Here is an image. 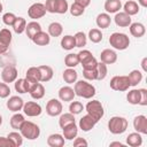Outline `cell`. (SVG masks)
<instances>
[{"label": "cell", "instance_id": "cell-31", "mask_svg": "<svg viewBox=\"0 0 147 147\" xmlns=\"http://www.w3.org/2000/svg\"><path fill=\"white\" fill-rule=\"evenodd\" d=\"M25 78L30 82H33V83H38L40 82V71H39V68L38 67H31L26 70L25 72Z\"/></svg>", "mask_w": 147, "mask_h": 147}, {"label": "cell", "instance_id": "cell-48", "mask_svg": "<svg viewBox=\"0 0 147 147\" xmlns=\"http://www.w3.org/2000/svg\"><path fill=\"white\" fill-rule=\"evenodd\" d=\"M16 17H17V16H16L14 13H6V14H3V16H2V22H3L6 25H8V26H13V24H14Z\"/></svg>", "mask_w": 147, "mask_h": 147}, {"label": "cell", "instance_id": "cell-51", "mask_svg": "<svg viewBox=\"0 0 147 147\" xmlns=\"http://www.w3.org/2000/svg\"><path fill=\"white\" fill-rule=\"evenodd\" d=\"M82 65H83V69H85V70H92V69H96L98 61H96V59L93 56V57H92V59H90L87 62L83 63Z\"/></svg>", "mask_w": 147, "mask_h": 147}, {"label": "cell", "instance_id": "cell-19", "mask_svg": "<svg viewBox=\"0 0 147 147\" xmlns=\"http://www.w3.org/2000/svg\"><path fill=\"white\" fill-rule=\"evenodd\" d=\"M62 131H63V134L62 136L64 137V139H67V140H74L77 137V134H78V126H77L76 122L75 123H70V124L65 125L62 129Z\"/></svg>", "mask_w": 147, "mask_h": 147}, {"label": "cell", "instance_id": "cell-42", "mask_svg": "<svg viewBox=\"0 0 147 147\" xmlns=\"http://www.w3.org/2000/svg\"><path fill=\"white\" fill-rule=\"evenodd\" d=\"M74 38H75L76 47L82 48V47L86 46V42H87V37H86V34H85L83 31H78V32H76V34L74 36Z\"/></svg>", "mask_w": 147, "mask_h": 147}, {"label": "cell", "instance_id": "cell-27", "mask_svg": "<svg viewBox=\"0 0 147 147\" xmlns=\"http://www.w3.org/2000/svg\"><path fill=\"white\" fill-rule=\"evenodd\" d=\"M95 23H96L98 28H100V29H107V28H109V25L111 23L110 15L108 13H101V14H99L96 16Z\"/></svg>", "mask_w": 147, "mask_h": 147}, {"label": "cell", "instance_id": "cell-55", "mask_svg": "<svg viewBox=\"0 0 147 147\" xmlns=\"http://www.w3.org/2000/svg\"><path fill=\"white\" fill-rule=\"evenodd\" d=\"M54 5H55V0H46V2L44 3L46 11H47V13L55 14V13H54Z\"/></svg>", "mask_w": 147, "mask_h": 147}, {"label": "cell", "instance_id": "cell-60", "mask_svg": "<svg viewBox=\"0 0 147 147\" xmlns=\"http://www.w3.org/2000/svg\"><path fill=\"white\" fill-rule=\"evenodd\" d=\"M1 11H2V3L0 2V13H1Z\"/></svg>", "mask_w": 147, "mask_h": 147}, {"label": "cell", "instance_id": "cell-46", "mask_svg": "<svg viewBox=\"0 0 147 147\" xmlns=\"http://www.w3.org/2000/svg\"><path fill=\"white\" fill-rule=\"evenodd\" d=\"M84 110V106L79 101H71L69 105V111L74 115H78Z\"/></svg>", "mask_w": 147, "mask_h": 147}, {"label": "cell", "instance_id": "cell-32", "mask_svg": "<svg viewBox=\"0 0 147 147\" xmlns=\"http://www.w3.org/2000/svg\"><path fill=\"white\" fill-rule=\"evenodd\" d=\"M63 32V26L59 22H53L48 25V34L51 37H60Z\"/></svg>", "mask_w": 147, "mask_h": 147}, {"label": "cell", "instance_id": "cell-53", "mask_svg": "<svg viewBox=\"0 0 147 147\" xmlns=\"http://www.w3.org/2000/svg\"><path fill=\"white\" fill-rule=\"evenodd\" d=\"M0 147H15V145L8 137H0Z\"/></svg>", "mask_w": 147, "mask_h": 147}, {"label": "cell", "instance_id": "cell-34", "mask_svg": "<svg viewBox=\"0 0 147 147\" xmlns=\"http://www.w3.org/2000/svg\"><path fill=\"white\" fill-rule=\"evenodd\" d=\"M25 28H26V21L24 17H16L14 24H13V30L14 32H16L17 34H21L23 32H25Z\"/></svg>", "mask_w": 147, "mask_h": 147}, {"label": "cell", "instance_id": "cell-59", "mask_svg": "<svg viewBox=\"0 0 147 147\" xmlns=\"http://www.w3.org/2000/svg\"><path fill=\"white\" fill-rule=\"evenodd\" d=\"M110 146H119V147H124V144L119 142V141H114V142H110Z\"/></svg>", "mask_w": 147, "mask_h": 147}, {"label": "cell", "instance_id": "cell-57", "mask_svg": "<svg viewBox=\"0 0 147 147\" xmlns=\"http://www.w3.org/2000/svg\"><path fill=\"white\" fill-rule=\"evenodd\" d=\"M146 63H147V57H144L142 61H141V68H142V71H147V67H146Z\"/></svg>", "mask_w": 147, "mask_h": 147}, {"label": "cell", "instance_id": "cell-15", "mask_svg": "<svg viewBox=\"0 0 147 147\" xmlns=\"http://www.w3.org/2000/svg\"><path fill=\"white\" fill-rule=\"evenodd\" d=\"M23 106H24V101L18 95H13L7 101V108L13 113H17V111L22 110Z\"/></svg>", "mask_w": 147, "mask_h": 147}, {"label": "cell", "instance_id": "cell-1", "mask_svg": "<svg viewBox=\"0 0 147 147\" xmlns=\"http://www.w3.org/2000/svg\"><path fill=\"white\" fill-rule=\"evenodd\" d=\"M74 91H75L76 95L84 98V99H92L96 93L94 85H92L91 83L83 80V79L76 80L75 86H74Z\"/></svg>", "mask_w": 147, "mask_h": 147}, {"label": "cell", "instance_id": "cell-44", "mask_svg": "<svg viewBox=\"0 0 147 147\" xmlns=\"http://www.w3.org/2000/svg\"><path fill=\"white\" fill-rule=\"evenodd\" d=\"M96 72H98V78H96V80H102V79H105L106 76H107V74H108L107 64H105L103 62H98Z\"/></svg>", "mask_w": 147, "mask_h": 147}, {"label": "cell", "instance_id": "cell-45", "mask_svg": "<svg viewBox=\"0 0 147 147\" xmlns=\"http://www.w3.org/2000/svg\"><path fill=\"white\" fill-rule=\"evenodd\" d=\"M69 10H70V14H71L72 16L78 17V16H82V15L84 14L85 8H84L83 6H80L79 3H77V2H74V3L70 6Z\"/></svg>", "mask_w": 147, "mask_h": 147}, {"label": "cell", "instance_id": "cell-50", "mask_svg": "<svg viewBox=\"0 0 147 147\" xmlns=\"http://www.w3.org/2000/svg\"><path fill=\"white\" fill-rule=\"evenodd\" d=\"M10 94V87L8 86L7 83H0V98L1 99H6L8 98Z\"/></svg>", "mask_w": 147, "mask_h": 147}, {"label": "cell", "instance_id": "cell-10", "mask_svg": "<svg viewBox=\"0 0 147 147\" xmlns=\"http://www.w3.org/2000/svg\"><path fill=\"white\" fill-rule=\"evenodd\" d=\"M18 72L14 65H6L1 71V79L5 83H14L17 79Z\"/></svg>", "mask_w": 147, "mask_h": 147}, {"label": "cell", "instance_id": "cell-37", "mask_svg": "<svg viewBox=\"0 0 147 147\" xmlns=\"http://www.w3.org/2000/svg\"><path fill=\"white\" fill-rule=\"evenodd\" d=\"M75 122H76L75 115L71 113H65V114H61L60 119H59V125L61 129H63L65 125H68L70 123H75Z\"/></svg>", "mask_w": 147, "mask_h": 147}, {"label": "cell", "instance_id": "cell-9", "mask_svg": "<svg viewBox=\"0 0 147 147\" xmlns=\"http://www.w3.org/2000/svg\"><path fill=\"white\" fill-rule=\"evenodd\" d=\"M11 32L9 29L5 28L2 30H0V54H3L8 51L9 45L11 42Z\"/></svg>", "mask_w": 147, "mask_h": 147}, {"label": "cell", "instance_id": "cell-26", "mask_svg": "<svg viewBox=\"0 0 147 147\" xmlns=\"http://www.w3.org/2000/svg\"><path fill=\"white\" fill-rule=\"evenodd\" d=\"M122 8L121 0H106L105 2V10L108 14H116Z\"/></svg>", "mask_w": 147, "mask_h": 147}, {"label": "cell", "instance_id": "cell-36", "mask_svg": "<svg viewBox=\"0 0 147 147\" xmlns=\"http://www.w3.org/2000/svg\"><path fill=\"white\" fill-rule=\"evenodd\" d=\"M127 78L130 82V86H137L142 80V72L140 70H132L129 74Z\"/></svg>", "mask_w": 147, "mask_h": 147}, {"label": "cell", "instance_id": "cell-18", "mask_svg": "<svg viewBox=\"0 0 147 147\" xmlns=\"http://www.w3.org/2000/svg\"><path fill=\"white\" fill-rule=\"evenodd\" d=\"M75 91L70 86H63L59 90V99L64 102H70L75 98Z\"/></svg>", "mask_w": 147, "mask_h": 147}, {"label": "cell", "instance_id": "cell-17", "mask_svg": "<svg viewBox=\"0 0 147 147\" xmlns=\"http://www.w3.org/2000/svg\"><path fill=\"white\" fill-rule=\"evenodd\" d=\"M100 60L105 64H113V63H115L117 61V54H116L115 51H113L110 48H106V49H103L101 52Z\"/></svg>", "mask_w": 147, "mask_h": 147}, {"label": "cell", "instance_id": "cell-52", "mask_svg": "<svg viewBox=\"0 0 147 147\" xmlns=\"http://www.w3.org/2000/svg\"><path fill=\"white\" fill-rule=\"evenodd\" d=\"M140 92V106H147V90L146 88H139Z\"/></svg>", "mask_w": 147, "mask_h": 147}, {"label": "cell", "instance_id": "cell-21", "mask_svg": "<svg viewBox=\"0 0 147 147\" xmlns=\"http://www.w3.org/2000/svg\"><path fill=\"white\" fill-rule=\"evenodd\" d=\"M37 46H47L51 42V36L45 32V31H39L37 34H34V37L31 39Z\"/></svg>", "mask_w": 147, "mask_h": 147}, {"label": "cell", "instance_id": "cell-47", "mask_svg": "<svg viewBox=\"0 0 147 147\" xmlns=\"http://www.w3.org/2000/svg\"><path fill=\"white\" fill-rule=\"evenodd\" d=\"M77 55H78V59H79V63H82V64L87 62L90 59L93 57L92 53L88 49H82V51H79V53Z\"/></svg>", "mask_w": 147, "mask_h": 147}, {"label": "cell", "instance_id": "cell-35", "mask_svg": "<svg viewBox=\"0 0 147 147\" xmlns=\"http://www.w3.org/2000/svg\"><path fill=\"white\" fill-rule=\"evenodd\" d=\"M24 121H25L24 116L17 111V113H15V114L11 116V118H10V122H9V123H10L11 129H14V130H20V127H21V125L23 124V122H24Z\"/></svg>", "mask_w": 147, "mask_h": 147}, {"label": "cell", "instance_id": "cell-29", "mask_svg": "<svg viewBox=\"0 0 147 147\" xmlns=\"http://www.w3.org/2000/svg\"><path fill=\"white\" fill-rule=\"evenodd\" d=\"M62 78H63V80H64L67 84L70 85V84L76 83V80H77V78H78V74H77V71H76L74 68H68V69H65V70L63 71Z\"/></svg>", "mask_w": 147, "mask_h": 147}, {"label": "cell", "instance_id": "cell-4", "mask_svg": "<svg viewBox=\"0 0 147 147\" xmlns=\"http://www.w3.org/2000/svg\"><path fill=\"white\" fill-rule=\"evenodd\" d=\"M109 44L111 47L118 51H124L130 46V38L122 32H114L109 37Z\"/></svg>", "mask_w": 147, "mask_h": 147}, {"label": "cell", "instance_id": "cell-43", "mask_svg": "<svg viewBox=\"0 0 147 147\" xmlns=\"http://www.w3.org/2000/svg\"><path fill=\"white\" fill-rule=\"evenodd\" d=\"M7 137L14 142L15 147H20V146H22V144H23V136L21 134V132L13 131V132H9Z\"/></svg>", "mask_w": 147, "mask_h": 147}, {"label": "cell", "instance_id": "cell-58", "mask_svg": "<svg viewBox=\"0 0 147 147\" xmlns=\"http://www.w3.org/2000/svg\"><path fill=\"white\" fill-rule=\"evenodd\" d=\"M138 5L144 7V8H146L147 7V0H138Z\"/></svg>", "mask_w": 147, "mask_h": 147}, {"label": "cell", "instance_id": "cell-25", "mask_svg": "<svg viewBox=\"0 0 147 147\" xmlns=\"http://www.w3.org/2000/svg\"><path fill=\"white\" fill-rule=\"evenodd\" d=\"M47 145L49 147H62L64 145V137L60 133H53L47 138Z\"/></svg>", "mask_w": 147, "mask_h": 147}, {"label": "cell", "instance_id": "cell-40", "mask_svg": "<svg viewBox=\"0 0 147 147\" xmlns=\"http://www.w3.org/2000/svg\"><path fill=\"white\" fill-rule=\"evenodd\" d=\"M126 100L131 105H139V101H140V92H139V90L133 88V90L129 91L127 94H126Z\"/></svg>", "mask_w": 147, "mask_h": 147}, {"label": "cell", "instance_id": "cell-7", "mask_svg": "<svg viewBox=\"0 0 147 147\" xmlns=\"http://www.w3.org/2000/svg\"><path fill=\"white\" fill-rule=\"evenodd\" d=\"M46 9H45V6L44 3L41 2H36L33 5H31L28 9V16L30 18H32L33 21L34 20H39L41 17H44L46 15Z\"/></svg>", "mask_w": 147, "mask_h": 147}, {"label": "cell", "instance_id": "cell-13", "mask_svg": "<svg viewBox=\"0 0 147 147\" xmlns=\"http://www.w3.org/2000/svg\"><path fill=\"white\" fill-rule=\"evenodd\" d=\"M133 127L136 132L147 134V117L145 115H138L133 118Z\"/></svg>", "mask_w": 147, "mask_h": 147}, {"label": "cell", "instance_id": "cell-33", "mask_svg": "<svg viewBox=\"0 0 147 147\" xmlns=\"http://www.w3.org/2000/svg\"><path fill=\"white\" fill-rule=\"evenodd\" d=\"M61 47L65 51H71L76 47V42H75V38L74 36L67 34L64 37H62L61 39Z\"/></svg>", "mask_w": 147, "mask_h": 147}, {"label": "cell", "instance_id": "cell-41", "mask_svg": "<svg viewBox=\"0 0 147 147\" xmlns=\"http://www.w3.org/2000/svg\"><path fill=\"white\" fill-rule=\"evenodd\" d=\"M87 37H88V39H90L92 42H94V44L100 42V41L102 40V38H103L101 30H100V29H96V28L91 29V30L88 31V36H87Z\"/></svg>", "mask_w": 147, "mask_h": 147}, {"label": "cell", "instance_id": "cell-23", "mask_svg": "<svg viewBox=\"0 0 147 147\" xmlns=\"http://www.w3.org/2000/svg\"><path fill=\"white\" fill-rule=\"evenodd\" d=\"M39 71H40V82L42 83H47L53 78L54 71L52 69V67L49 65H39Z\"/></svg>", "mask_w": 147, "mask_h": 147}, {"label": "cell", "instance_id": "cell-11", "mask_svg": "<svg viewBox=\"0 0 147 147\" xmlns=\"http://www.w3.org/2000/svg\"><path fill=\"white\" fill-rule=\"evenodd\" d=\"M39 83V82H38ZM14 87H15V91L21 93V94H24V93H28L30 92V90L37 84V83H33V82H30L26 78H18L15 80L14 83Z\"/></svg>", "mask_w": 147, "mask_h": 147}, {"label": "cell", "instance_id": "cell-38", "mask_svg": "<svg viewBox=\"0 0 147 147\" xmlns=\"http://www.w3.org/2000/svg\"><path fill=\"white\" fill-rule=\"evenodd\" d=\"M69 10V5L67 0H55L54 13L56 14H65Z\"/></svg>", "mask_w": 147, "mask_h": 147}, {"label": "cell", "instance_id": "cell-54", "mask_svg": "<svg viewBox=\"0 0 147 147\" xmlns=\"http://www.w3.org/2000/svg\"><path fill=\"white\" fill-rule=\"evenodd\" d=\"M88 145V142L84 139V138H80V137H76L75 139H74V146L75 147H86Z\"/></svg>", "mask_w": 147, "mask_h": 147}, {"label": "cell", "instance_id": "cell-16", "mask_svg": "<svg viewBox=\"0 0 147 147\" xmlns=\"http://www.w3.org/2000/svg\"><path fill=\"white\" fill-rule=\"evenodd\" d=\"M114 21H115L116 25L119 26V28H126L132 23L131 22V16L127 15L126 13H124V11H117L115 14Z\"/></svg>", "mask_w": 147, "mask_h": 147}, {"label": "cell", "instance_id": "cell-39", "mask_svg": "<svg viewBox=\"0 0 147 147\" xmlns=\"http://www.w3.org/2000/svg\"><path fill=\"white\" fill-rule=\"evenodd\" d=\"M64 64L68 67V68H75L79 64V59H78V55L75 54V53H69L68 55H65L64 57Z\"/></svg>", "mask_w": 147, "mask_h": 147}, {"label": "cell", "instance_id": "cell-30", "mask_svg": "<svg viewBox=\"0 0 147 147\" xmlns=\"http://www.w3.org/2000/svg\"><path fill=\"white\" fill-rule=\"evenodd\" d=\"M30 95H31V98L32 99H34V100H40L41 98H44V95H45V87H44V85L41 84V83H37L31 90H30Z\"/></svg>", "mask_w": 147, "mask_h": 147}, {"label": "cell", "instance_id": "cell-6", "mask_svg": "<svg viewBox=\"0 0 147 147\" xmlns=\"http://www.w3.org/2000/svg\"><path fill=\"white\" fill-rule=\"evenodd\" d=\"M130 87V82L127 76H114L110 79V88L114 91H119L124 92L127 91Z\"/></svg>", "mask_w": 147, "mask_h": 147}, {"label": "cell", "instance_id": "cell-5", "mask_svg": "<svg viewBox=\"0 0 147 147\" xmlns=\"http://www.w3.org/2000/svg\"><path fill=\"white\" fill-rule=\"evenodd\" d=\"M85 109L87 111V114L90 116H92L94 119H96L98 122L105 115V109H103V106L102 103L99 101V100H92V101H88L85 106Z\"/></svg>", "mask_w": 147, "mask_h": 147}, {"label": "cell", "instance_id": "cell-28", "mask_svg": "<svg viewBox=\"0 0 147 147\" xmlns=\"http://www.w3.org/2000/svg\"><path fill=\"white\" fill-rule=\"evenodd\" d=\"M123 9H124L123 10L124 13H126L130 16H133V15H137L139 13V5H138V2H136L133 0H127L124 3Z\"/></svg>", "mask_w": 147, "mask_h": 147}, {"label": "cell", "instance_id": "cell-56", "mask_svg": "<svg viewBox=\"0 0 147 147\" xmlns=\"http://www.w3.org/2000/svg\"><path fill=\"white\" fill-rule=\"evenodd\" d=\"M74 2H77V3H79L80 6H83L84 8H86V7L91 3V0H75Z\"/></svg>", "mask_w": 147, "mask_h": 147}, {"label": "cell", "instance_id": "cell-61", "mask_svg": "<svg viewBox=\"0 0 147 147\" xmlns=\"http://www.w3.org/2000/svg\"><path fill=\"white\" fill-rule=\"evenodd\" d=\"M1 124H2V116L0 115V125H1Z\"/></svg>", "mask_w": 147, "mask_h": 147}, {"label": "cell", "instance_id": "cell-3", "mask_svg": "<svg viewBox=\"0 0 147 147\" xmlns=\"http://www.w3.org/2000/svg\"><path fill=\"white\" fill-rule=\"evenodd\" d=\"M127 119L122 116H114L108 121V130L113 134H122L127 129Z\"/></svg>", "mask_w": 147, "mask_h": 147}, {"label": "cell", "instance_id": "cell-20", "mask_svg": "<svg viewBox=\"0 0 147 147\" xmlns=\"http://www.w3.org/2000/svg\"><path fill=\"white\" fill-rule=\"evenodd\" d=\"M130 28V33L134 37V38H141L145 36L146 33V28L142 23L140 22H134V23H131L129 25Z\"/></svg>", "mask_w": 147, "mask_h": 147}, {"label": "cell", "instance_id": "cell-2", "mask_svg": "<svg viewBox=\"0 0 147 147\" xmlns=\"http://www.w3.org/2000/svg\"><path fill=\"white\" fill-rule=\"evenodd\" d=\"M18 131L21 132L23 138H26L28 140H34L40 136L39 126L36 123H33L31 121H26V119L23 122V124L21 125Z\"/></svg>", "mask_w": 147, "mask_h": 147}, {"label": "cell", "instance_id": "cell-24", "mask_svg": "<svg viewBox=\"0 0 147 147\" xmlns=\"http://www.w3.org/2000/svg\"><path fill=\"white\" fill-rule=\"evenodd\" d=\"M126 145L131 147H140L142 145V137L139 132H132L126 137Z\"/></svg>", "mask_w": 147, "mask_h": 147}, {"label": "cell", "instance_id": "cell-12", "mask_svg": "<svg viewBox=\"0 0 147 147\" xmlns=\"http://www.w3.org/2000/svg\"><path fill=\"white\" fill-rule=\"evenodd\" d=\"M62 103L60 100L57 99H51L47 105H46V113L52 116V117H55V116H59L62 114Z\"/></svg>", "mask_w": 147, "mask_h": 147}, {"label": "cell", "instance_id": "cell-14", "mask_svg": "<svg viewBox=\"0 0 147 147\" xmlns=\"http://www.w3.org/2000/svg\"><path fill=\"white\" fill-rule=\"evenodd\" d=\"M96 123H98L96 119H94L92 116H90L88 114H86L85 116H83V117L79 119V124H78V126H79V129H80L82 131H84V132H88V131H91V130L95 126Z\"/></svg>", "mask_w": 147, "mask_h": 147}, {"label": "cell", "instance_id": "cell-49", "mask_svg": "<svg viewBox=\"0 0 147 147\" xmlns=\"http://www.w3.org/2000/svg\"><path fill=\"white\" fill-rule=\"evenodd\" d=\"M83 76H84V78L86 80H96V78H98L96 69H92V70L83 69Z\"/></svg>", "mask_w": 147, "mask_h": 147}, {"label": "cell", "instance_id": "cell-22", "mask_svg": "<svg viewBox=\"0 0 147 147\" xmlns=\"http://www.w3.org/2000/svg\"><path fill=\"white\" fill-rule=\"evenodd\" d=\"M39 31H41V25L36 22V21H31L29 23H26V28H25V33L28 36L29 39H32L34 37V34H37Z\"/></svg>", "mask_w": 147, "mask_h": 147}, {"label": "cell", "instance_id": "cell-8", "mask_svg": "<svg viewBox=\"0 0 147 147\" xmlns=\"http://www.w3.org/2000/svg\"><path fill=\"white\" fill-rule=\"evenodd\" d=\"M23 113L29 117H37L41 114L42 108L41 106L36 101H28L23 106Z\"/></svg>", "mask_w": 147, "mask_h": 147}]
</instances>
